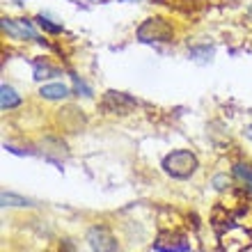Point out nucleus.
<instances>
[{
	"label": "nucleus",
	"mask_w": 252,
	"mask_h": 252,
	"mask_svg": "<svg viewBox=\"0 0 252 252\" xmlns=\"http://www.w3.org/2000/svg\"><path fill=\"white\" fill-rule=\"evenodd\" d=\"M87 243H90L92 252H117V241L110 234V229L103 225H94L87 232Z\"/></svg>",
	"instance_id": "nucleus-3"
},
{
	"label": "nucleus",
	"mask_w": 252,
	"mask_h": 252,
	"mask_svg": "<svg viewBox=\"0 0 252 252\" xmlns=\"http://www.w3.org/2000/svg\"><path fill=\"white\" fill-rule=\"evenodd\" d=\"M21 106V96L16 94V90L9 85L0 87V108L2 110H14V108Z\"/></svg>",
	"instance_id": "nucleus-8"
},
{
	"label": "nucleus",
	"mask_w": 252,
	"mask_h": 252,
	"mask_svg": "<svg viewBox=\"0 0 252 252\" xmlns=\"http://www.w3.org/2000/svg\"><path fill=\"white\" fill-rule=\"evenodd\" d=\"M243 135H246V138H250V140H252V124H250V126H246V131H243Z\"/></svg>",
	"instance_id": "nucleus-16"
},
{
	"label": "nucleus",
	"mask_w": 252,
	"mask_h": 252,
	"mask_svg": "<svg viewBox=\"0 0 252 252\" xmlns=\"http://www.w3.org/2000/svg\"><path fill=\"white\" fill-rule=\"evenodd\" d=\"M53 76H60L55 66H51L48 62H34V80H46Z\"/></svg>",
	"instance_id": "nucleus-10"
},
{
	"label": "nucleus",
	"mask_w": 252,
	"mask_h": 252,
	"mask_svg": "<svg viewBox=\"0 0 252 252\" xmlns=\"http://www.w3.org/2000/svg\"><path fill=\"white\" fill-rule=\"evenodd\" d=\"M234 177H236V179L252 192V167L250 165H246V163H236V165H234Z\"/></svg>",
	"instance_id": "nucleus-9"
},
{
	"label": "nucleus",
	"mask_w": 252,
	"mask_h": 252,
	"mask_svg": "<svg viewBox=\"0 0 252 252\" xmlns=\"http://www.w3.org/2000/svg\"><path fill=\"white\" fill-rule=\"evenodd\" d=\"M39 26H41V30H46V32H62V26L60 23H51L48 19H44V16H39Z\"/></svg>",
	"instance_id": "nucleus-13"
},
{
	"label": "nucleus",
	"mask_w": 252,
	"mask_h": 252,
	"mask_svg": "<svg viewBox=\"0 0 252 252\" xmlns=\"http://www.w3.org/2000/svg\"><path fill=\"white\" fill-rule=\"evenodd\" d=\"M73 78V92L78 94V96H92V87L87 85L83 78H78V76H71Z\"/></svg>",
	"instance_id": "nucleus-12"
},
{
	"label": "nucleus",
	"mask_w": 252,
	"mask_h": 252,
	"mask_svg": "<svg viewBox=\"0 0 252 252\" xmlns=\"http://www.w3.org/2000/svg\"><path fill=\"white\" fill-rule=\"evenodd\" d=\"M197 167H199L197 156L188 152V149H177V152L167 154L163 158V170L174 179H190Z\"/></svg>",
	"instance_id": "nucleus-1"
},
{
	"label": "nucleus",
	"mask_w": 252,
	"mask_h": 252,
	"mask_svg": "<svg viewBox=\"0 0 252 252\" xmlns=\"http://www.w3.org/2000/svg\"><path fill=\"white\" fill-rule=\"evenodd\" d=\"M133 106H135V101L122 92H108L106 99H103V110H108V113L124 115V113H128Z\"/></svg>",
	"instance_id": "nucleus-6"
},
{
	"label": "nucleus",
	"mask_w": 252,
	"mask_h": 252,
	"mask_svg": "<svg viewBox=\"0 0 252 252\" xmlns=\"http://www.w3.org/2000/svg\"><path fill=\"white\" fill-rule=\"evenodd\" d=\"M154 248H156V252H188L190 250V243H188L181 234L165 232L158 236V241H156Z\"/></svg>",
	"instance_id": "nucleus-4"
},
{
	"label": "nucleus",
	"mask_w": 252,
	"mask_h": 252,
	"mask_svg": "<svg viewBox=\"0 0 252 252\" xmlns=\"http://www.w3.org/2000/svg\"><path fill=\"white\" fill-rule=\"evenodd\" d=\"M241 252H252V246H248V248H243Z\"/></svg>",
	"instance_id": "nucleus-17"
},
{
	"label": "nucleus",
	"mask_w": 252,
	"mask_h": 252,
	"mask_svg": "<svg viewBox=\"0 0 252 252\" xmlns=\"http://www.w3.org/2000/svg\"><path fill=\"white\" fill-rule=\"evenodd\" d=\"M71 94V90L62 83H51V85H41L39 90V96L41 99H48V101H60V99H66Z\"/></svg>",
	"instance_id": "nucleus-7"
},
{
	"label": "nucleus",
	"mask_w": 252,
	"mask_h": 252,
	"mask_svg": "<svg viewBox=\"0 0 252 252\" xmlns=\"http://www.w3.org/2000/svg\"><path fill=\"white\" fill-rule=\"evenodd\" d=\"M60 252H76V248H73V243H69V241H62Z\"/></svg>",
	"instance_id": "nucleus-15"
},
{
	"label": "nucleus",
	"mask_w": 252,
	"mask_h": 252,
	"mask_svg": "<svg viewBox=\"0 0 252 252\" xmlns=\"http://www.w3.org/2000/svg\"><path fill=\"white\" fill-rule=\"evenodd\" d=\"M2 30L14 39H37V32L28 21H14V19H2Z\"/></svg>",
	"instance_id": "nucleus-5"
},
{
	"label": "nucleus",
	"mask_w": 252,
	"mask_h": 252,
	"mask_svg": "<svg viewBox=\"0 0 252 252\" xmlns=\"http://www.w3.org/2000/svg\"><path fill=\"white\" fill-rule=\"evenodd\" d=\"M213 186H216V190H225L229 186V179H227L225 174H216L213 177Z\"/></svg>",
	"instance_id": "nucleus-14"
},
{
	"label": "nucleus",
	"mask_w": 252,
	"mask_h": 252,
	"mask_svg": "<svg viewBox=\"0 0 252 252\" xmlns=\"http://www.w3.org/2000/svg\"><path fill=\"white\" fill-rule=\"evenodd\" d=\"M0 202H2V206H32L30 199L21 197V195H14V192H2Z\"/></svg>",
	"instance_id": "nucleus-11"
},
{
	"label": "nucleus",
	"mask_w": 252,
	"mask_h": 252,
	"mask_svg": "<svg viewBox=\"0 0 252 252\" xmlns=\"http://www.w3.org/2000/svg\"><path fill=\"white\" fill-rule=\"evenodd\" d=\"M138 39L145 41V44H149V41H172V26L160 16L147 19L138 28Z\"/></svg>",
	"instance_id": "nucleus-2"
}]
</instances>
